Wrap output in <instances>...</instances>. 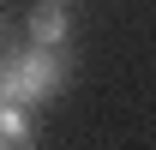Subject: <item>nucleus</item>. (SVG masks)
<instances>
[{
    "label": "nucleus",
    "mask_w": 156,
    "mask_h": 150,
    "mask_svg": "<svg viewBox=\"0 0 156 150\" xmlns=\"http://www.w3.org/2000/svg\"><path fill=\"white\" fill-rule=\"evenodd\" d=\"M66 90V54L60 48H18L6 54V72H0V102H18V108H36V102H54Z\"/></svg>",
    "instance_id": "obj_1"
},
{
    "label": "nucleus",
    "mask_w": 156,
    "mask_h": 150,
    "mask_svg": "<svg viewBox=\"0 0 156 150\" xmlns=\"http://www.w3.org/2000/svg\"><path fill=\"white\" fill-rule=\"evenodd\" d=\"M24 30H30V42H36V48H60L72 24H66V6H48V0H36V12H30V24H24Z\"/></svg>",
    "instance_id": "obj_2"
},
{
    "label": "nucleus",
    "mask_w": 156,
    "mask_h": 150,
    "mask_svg": "<svg viewBox=\"0 0 156 150\" xmlns=\"http://www.w3.org/2000/svg\"><path fill=\"white\" fill-rule=\"evenodd\" d=\"M0 150H36L30 132H0Z\"/></svg>",
    "instance_id": "obj_3"
},
{
    "label": "nucleus",
    "mask_w": 156,
    "mask_h": 150,
    "mask_svg": "<svg viewBox=\"0 0 156 150\" xmlns=\"http://www.w3.org/2000/svg\"><path fill=\"white\" fill-rule=\"evenodd\" d=\"M48 6H66V0H48Z\"/></svg>",
    "instance_id": "obj_4"
}]
</instances>
